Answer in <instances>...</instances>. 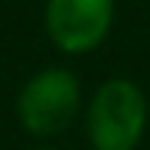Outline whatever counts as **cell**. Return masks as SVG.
<instances>
[{"instance_id":"4","label":"cell","mask_w":150,"mask_h":150,"mask_svg":"<svg viewBox=\"0 0 150 150\" xmlns=\"http://www.w3.org/2000/svg\"><path fill=\"white\" fill-rule=\"evenodd\" d=\"M34 150H55V147H34Z\"/></svg>"},{"instance_id":"1","label":"cell","mask_w":150,"mask_h":150,"mask_svg":"<svg viewBox=\"0 0 150 150\" xmlns=\"http://www.w3.org/2000/svg\"><path fill=\"white\" fill-rule=\"evenodd\" d=\"M150 120L147 98L138 83L110 77L86 104V138L92 150H135L144 141Z\"/></svg>"},{"instance_id":"3","label":"cell","mask_w":150,"mask_h":150,"mask_svg":"<svg viewBox=\"0 0 150 150\" xmlns=\"http://www.w3.org/2000/svg\"><path fill=\"white\" fill-rule=\"evenodd\" d=\"M113 12V0H46L43 25L64 55H86L107 40Z\"/></svg>"},{"instance_id":"2","label":"cell","mask_w":150,"mask_h":150,"mask_svg":"<svg viewBox=\"0 0 150 150\" xmlns=\"http://www.w3.org/2000/svg\"><path fill=\"white\" fill-rule=\"evenodd\" d=\"M83 110V86L67 67H43L25 80L16 98V120L34 138H52L71 129Z\"/></svg>"}]
</instances>
